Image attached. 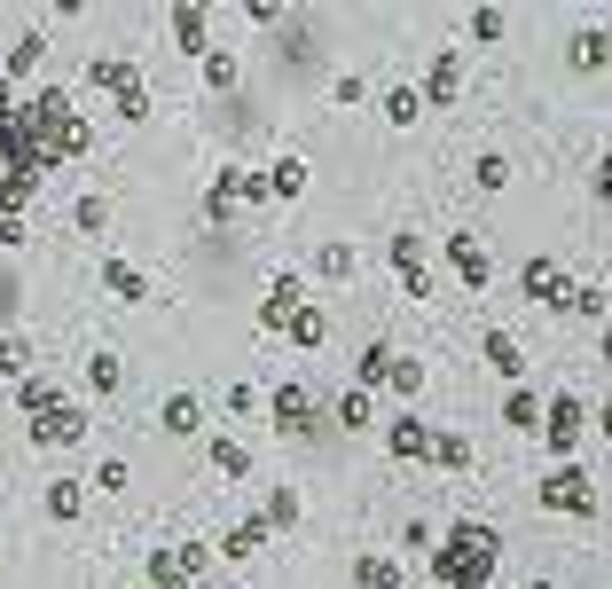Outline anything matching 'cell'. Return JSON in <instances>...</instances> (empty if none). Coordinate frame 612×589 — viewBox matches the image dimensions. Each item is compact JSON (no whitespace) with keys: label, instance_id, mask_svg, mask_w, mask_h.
Returning a JSON list of instances; mask_svg holds the SVG:
<instances>
[{"label":"cell","instance_id":"cell-9","mask_svg":"<svg viewBox=\"0 0 612 589\" xmlns=\"http://www.w3.org/2000/svg\"><path fill=\"white\" fill-rule=\"evenodd\" d=\"M32 441H40V448H79V441H86V416L55 401L48 416H32Z\"/></svg>","mask_w":612,"mask_h":589},{"label":"cell","instance_id":"cell-45","mask_svg":"<svg viewBox=\"0 0 612 589\" xmlns=\"http://www.w3.org/2000/svg\"><path fill=\"white\" fill-rule=\"evenodd\" d=\"M228 189H236V205H259V197H268V182H259V174H228Z\"/></svg>","mask_w":612,"mask_h":589},{"label":"cell","instance_id":"cell-10","mask_svg":"<svg viewBox=\"0 0 612 589\" xmlns=\"http://www.w3.org/2000/svg\"><path fill=\"white\" fill-rule=\"evenodd\" d=\"M456 95H464V55H432V71H424L416 103H456Z\"/></svg>","mask_w":612,"mask_h":589},{"label":"cell","instance_id":"cell-8","mask_svg":"<svg viewBox=\"0 0 612 589\" xmlns=\"http://www.w3.org/2000/svg\"><path fill=\"white\" fill-rule=\"evenodd\" d=\"M385 251H393V276H401V291H408V299H432V268H424V244H416V236H393Z\"/></svg>","mask_w":612,"mask_h":589},{"label":"cell","instance_id":"cell-12","mask_svg":"<svg viewBox=\"0 0 612 589\" xmlns=\"http://www.w3.org/2000/svg\"><path fill=\"white\" fill-rule=\"evenodd\" d=\"M103 291L126 299V307H149V276H142L134 260H103Z\"/></svg>","mask_w":612,"mask_h":589},{"label":"cell","instance_id":"cell-11","mask_svg":"<svg viewBox=\"0 0 612 589\" xmlns=\"http://www.w3.org/2000/svg\"><path fill=\"white\" fill-rule=\"evenodd\" d=\"M307 307V291H299V276H276L268 283V307H259V322H268V330H291V314Z\"/></svg>","mask_w":612,"mask_h":589},{"label":"cell","instance_id":"cell-37","mask_svg":"<svg viewBox=\"0 0 612 589\" xmlns=\"http://www.w3.org/2000/svg\"><path fill=\"white\" fill-rule=\"evenodd\" d=\"M566 314H589V322H604V291H597V283H573V291H566Z\"/></svg>","mask_w":612,"mask_h":589},{"label":"cell","instance_id":"cell-19","mask_svg":"<svg viewBox=\"0 0 612 589\" xmlns=\"http://www.w3.org/2000/svg\"><path fill=\"white\" fill-rule=\"evenodd\" d=\"M502 425H510V433H542V393L510 385V401H502Z\"/></svg>","mask_w":612,"mask_h":589},{"label":"cell","instance_id":"cell-6","mask_svg":"<svg viewBox=\"0 0 612 589\" xmlns=\"http://www.w3.org/2000/svg\"><path fill=\"white\" fill-rule=\"evenodd\" d=\"M448 268H456V283L487 291V283H495V251H487L479 236H464V228H456V236H448Z\"/></svg>","mask_w":612,"mask_h":589},{"label":"cell","instance_id":"cell-5","mask_svg":"<svg viewBox=\"0 0 612 589\" xmlns=\"http://www.w3.org/2000/svg\"><path fill=\"white\" fill-rule=\"evenodd\" d=\"M268 416H276V433H283V441H299V433H314V425H322V409L307 401V385H299V378L268 393Z\"/></svg>","mask_w":612,"mask_h":589},{"label":"cell","instance_id":"cell-39","mask_svg":"<svg viewBox=\"0 0 612 589\" xmlns=\"http://www.w3.org/2000/svg\"><path fill=\"white\" fill-rule=\"evenodd\" d=\"M0 378H32V347L24 339H0Z\"/></svg>","mask_w":612,"mask_h":589},{"label":"cell","instance_id":"cell-31","mask_svg":"<svg viewBox=\"0 0 612 589\" xmlns=\"http://www.w3.org/2000/svg\"><path fill=\"white\" fill-rule=\"evenodd\" d=\"M205 32H212V17H205V9H173V40H181V48H197V55H205Z\"/></svg>","mask_w":612,"mask_h":589},{"label":"cell","instance_id":"cell-35","mask_svg":"<svg viewBox=\"0 0 612 589\" xmlns=\"http://www.w3.org/2000/svg\"><path fill=\"white\" fill-rule=\"evenodd\" d=\"M149 589H197V581L181 574V558H173V550H157V558H149Z\"/></svg>","mask_w":612,"mask_h":589},{"label":"cell","instance_id":"cell-46","mask_svg":"<svg viewBox=\"0 0 612 589\" xmlns=\"http://www.w3.org/2000/svg\"><path fill=\"white\" fill-rule=\"evenodd\" d=\"M173 558H181V574H189V581H197V574L212 566V550H205V542H181V550H173Z\"/></svg>","mask_w":612,"mask_h":589},{"label":"cell","instance_id":"cell-22","mask_svg":"<svg viewBox=\"0 0 612 589\" xmlns=\"http://www.w3.org/2000/svg\"><path fill=\"white\" fill-rule=\"evenodd\" d=\"M393 354H401L393 339H370V347H362V362H354V385H362V393H370V385H385V370H393Z\"/></svg>","mask_w":612,"mask_h":589},{"label":"cell","instance_id":"cell-3","mask_svg":"<svg viewBox=\"0 0 612 589\" xmlns=\"http://www.w3.org/2000/svg\"><path fill=\"white\" fill-rule=\"evenodd\" d=\"M542 512H566V519H589V512H597V479H589L581 464H558V472L542 479Z\"/></svg>","mask_w":612,"mask_h":589},{"label":"cell","instance_id":"cell-40","mask_svg":"<svg viewBox=\"0 0 612 589\" xmlns=\"http://www.w3.org/2000/svg\"><path fill=\"white\" fill-rule=\"evenodd\" d=\"M322 276L345 283V276H354V251H345V244H322Z\"/></svg>","mask_w":612,"mask_h":589},{"label":"cell","instance_id":"cell-28","mask_svg":"<svg viewBox=\"0 0 612 589\" xmlns=\"http://www.w3.org/2000/svg\"><path fill=\"white\" fill-rule=\"evenodd\" d=\"M126 385V362L118 354H86V393H118Z\"/></svg>","mask_w":612,"mask_h":589},{"label":"cell","instance_id":"cell-47","mask_svg":"<svg viewBox=\"0 0 612 589\" xmlns=\"http://www.w3.org/2000/svg\"><path fill=\"white\" fill-rule=\"evenodd\" d=\"M589 189H597V197H604V205H612V149H604V157H597V182H589Z\"/></svg>","mask_w":612,"mask_h":589},{"label":"cell","instance_id":"cell-23","mask_svg":"<svg viewBox=\"0 0 612 589\" xmlns=\"http://www.w3.org/2000/svg\"><path fill=\"white\" fill-rule=\"evenodd\" d=\"M283 339H291L299 354H314V347L330 339V314H322V307H299V314H291V330H283Z\"/></svg>","mask_w":612,"mask_h":589},{"label":"cell","instance_id":"cell-18","mask_svg":"<svg viewBox=\"0 0 612 589\" xmlns=\"http://www.w3.org/2000/svg\"><path fill=\"white\" fill-rule=\"evenodd\" d=\"M487 370H495V378H510V385L527 378V354H518L510 330H487Z\"/></svg>","mask_w":612,"mask_h":589},{"label":"cell","instance_id":"cell-51","mask_svg":"<svg viewBox=\"0 0 612 589\" xmlns=\"http://www.w3.org/2000/svg\"><path fill=\"white\" fill-rule=\"evenodd\" d=\"M604 322H612V291H604Z\"/></svg>","mask_w":612,"mask_h":589},{"label":"cell","instance_id":"cell-25","mask_svg":"<svg viewBox=\"0 0 612 589\" xmlns=\"http://www.w3.org/2000/svg\"><path fill=\"white\" fill-rule=\"evenodd\" d=\"M212 472H228V479H251V448H243L236 433H212Z\"/></svg>","mask_w":612,"mask_h":589},{"label":"cell","instance_id":"cell-41","mask_svg":"<svg viewBox=\"0 0 612 589\" xmlns=\"http://www.w3.org/2000/svg\"><path fill=\"white\" fill-rule=\"evenodd\" d=\"M502 32H510L502 9H471V40H502Z\"/></svg>","mask_w":612,"mask_h":589},{"label":"cell","instance_id":"cell-29","mask_svg":"<svg viewBox=\"0 0 612 589\" xmlns=\"http://www.w3.org/2000/svg\"><path fill=\"white\" fill-rule=\"evenodd\" d=\"M385 385H393L401 401H416V393H424V362H416V354H393V370H385Z\"/></svg>","mask_w":612,"mask_h":589},{"label":"cell","instance_id":"cell-13","mask_svg":"<svg viewBox=\"0 0 612 589\" xmlns=\"http://www.w3.org/2000/svg\"><path fill=\"white\" fill-rule=\"evenodd\" d=\"M385 448H393V456H432V433H424L416 409H401L393 425H385Z\"/></svg>","mask_w":612,"mask_h":589},{"label":"cell","instance_id":"cell-27","mask_svg":"<svg viewBox=\"0 0 612 589\" xmlns=\"http://www.w3.org/2000/svg\"><path fill=\"white\" fill-rule=\"evenodd\" d=\"M259 542H268V527H259V519H236V527L220 535V550H212V558H251Z\"/></svg>","mask_w":612,"mask_h":589},{"label":"cell","instance_id":"cell-2","mask_svg":"<svg viewBox=\"0 0 612 589\" xmlns=\"http://www.w3.org/2000/svg\"><path fill=\"white\" fill-rule=\"evenodd\" d=\"M86 87L118 95V118H126V126H142V118H149V87H142V71H134L126 55H95V63H86Z\"/></svg>","mask_w":612,"mask_h":589},{"label":"cell","instance_id":"cell-36","mask_svg":"<svg viewBox=\"0 0 612 589\" xmlns=\"http://www.w3.org/2000/svg\"><path fill=\"white\" fill-rule=\"evenodd\" d=\"M416 118H424L416 87H393V95H385V126H416Z\"/></svg>","mask_w":612,"mask_h":589},{"label":"cell","instance_id":"cell-26","mask_svg":"<svg viewBox=\"0 0 612 589\" xmlns=\"http://www.w3.org/2000/svg\"><path fill=\"white\" fill-rule=\"evenodd\" d=\"M71 228H79V236H103V228H111V197H103V189H86V197L71 205Z\"/></svg>","mask_w":612,"mask_h":589},{"label":"cell","instance_id":"cell-38","mask_svg":"<svg viewBox=\"0 0 612 589\" xmlns=\"http://www.w3.org/2000/svg\"><path fill=\"white\" fill-rule=\"evenodd\" d=\"M471 182H479V189H487V197H495V189H502V182H510V157H495V149H487V157H479V165H471Z\"/></svg>","mask_w":612,"mask_h":589},{"label":"cell","instance_id":"cell-44","mask_svg":"<svg viewBox=\"0 0 612 589\" xmlns=\"http://www.w3.org/2000/svg\"><path fill=\"white\" fill-rule=\"evenodd\" d=\"M126 479H134V472H126V456H103V464H95V487H103V495H118Z\"/></svg>","mask_w":612,"mask_h":589},{"label":"cell","instance_id":"cell-30","mask_svg":"<svg viewBox=\"0 0 612 589\" xmlns=\"http://www.w3.org/2000/svg\"><path fill=\"white\" fill-rule=\"evenodd\" d=\"M17 401H24V416H48V409H55L63 393H55V385H48V378L32 370V378H17Z\"/></svg>","mask_w":612,"mask_h":589},{"label":"cell","instance_id":"cell-34","mask_svg":"<svg viewBox=\"0 0 612 589\" xmlns=\"http://www.w3.org/2000/svg\"><path fill=\"white\" fill-rule=\"evenodd\" d=\"M432 464L464 472V464H471V441H464V433H432Z\"/></svg>","mask_w":612,"mask_h":589},{"label":"cell","instance_id":"cell-42","mask_svg":"<svg viewBox=\"0 0 612 589\" xmlns=\"http://www.w3.org/2000/svg\"><path fill=\"white\" fill-rule=\"evenodd\" d=\"M228 213H236V189H228V174H220V182L205 189V220H228Z\"/></svg>","mask_w":612,"mask_h":589},{"label":"cell","instance_id":"cell-33","mask_svg":"<svg viewBox=\"0 0 612 589\" xmlns=\"http://www.w3.org/2000/svg\"><path fill=\"white\" fill-rule=\"evenodd\" d=\"M205 87H212V95L236 87V55H228V48H205Z\"/></svg>","mask_w":612,"mask_h":589},{"label":"cell","instance_id":"cell-16","mask_svg":"<svg viewBox=\"0 0 612 589\" xmlns=\"http://www.w3.org/2000/svg\"><path fill=\"white\" fill-rule=\"evenodd\" d=\"M165 433H173V441L205 433V401H197V393H165Z\"/></svg>","mask_w":612,"mask_h":589},{"label":"cell","instance_id":"cell-43","mask_svg":"<svg viewBox=\"0 0 612 589\" xmlns=\"http://www.w3.org/2000/svg\"><path fill=\"white\" fill-rule=\"evenodd\" d=\"M220 409H228V416H251V409H259V385H243V378H236V385L220 393Z\"/></svg>","mask_w":612,"mask_h":589},{"label":"cell","instance_id":"cell-20","mask_svg":"<svg viewBox=\"0 0 612 589\" xmlns=\"http://www.w3.org/2000/svg\"><path fill=\"white\" fill-rule=\"evenodd\" d=\"M40 63H48V40H40V32H24V40L9 48V63H0V79H9V87H17V79H32Z\"/></svg>","mask_w":612,"mask_h":589},{"label":"cell","instance_id":"cell-49","mask_svg":"<svg viewBox=\"0 0 612 589\" xmlns=\"http://www.w3.org/2000/svg\"><path fill=\"white\" fill-rule=\"evenodd\" d=\"M604 370H612V322H604Z\"/></svg>","mask_w":612,"mask_h":589},{"label":"cell","instance_id":"cell-48","mask_svg":"<svg viewBox=\"0 0 612 589\" xmlns=\"http://www.w3.org/2000/svg\"><path fill=\"white\" fill-rule=\"evenodd\" d=\"M597 433H604V441H612V401H604V409H597Z\"/></svg>","mask_w":612,"mask_h":589},{"label":"cell","instance_id":"cell-15","mask_svg":"<svg viewBox=\"0 0 612 589\" xmlns=\"http://www.w3.org/2000/svg\"><path fill=\"white\" fill-rule=\"evenodd\" d=\"M330 416H338V433H370V425H377V401H370V393H362V385H345V393H338V409H330Z\"/></svg>","mask_w":612,"mask_h":589},{"label":"cell","instance_id":"cell-7","mask_svg":"<svg viewBox=\"0 0 612 589\" xmlns=\"http://www.w3.org/2000/svg\"><path fill=\"white\" fill-rule=\"evenodd\" d=\"M518 291H527V307H566L573 276H566L558 260H527V268H518Z\"/></svg>","mask_w":612,"mask_h":589},{"label":"cell","instance_id":"cell-24","mask_svg":"<svg viewBox=\"0 0 612 589\" xmlns=\"http://www.w3.org/2000/svg\"><path fill=\"white\" fill-rule=\"evenodd\" d=\"M259 182H268V197H291V205H299L314 174H307V157H283V165H276V174H259Z\"/></svg>","mask_w":612,"mask_h":589},{"label":"cell","instance_id":"cell-32","mask_svg":"<svg viewBox=\"0 0 612 589\" xmlns=\"http://www.w3.org/2000/svg\"><path fill=\"white\" fill-rule=\"evenodd\" d=\"M48 512H55V519H79V512H86V487H79V479H55V487H48Z\"/></svg>","mask_w":612,"mask_h":589},{"label":"cell","instance_id":"cell-4","mask_svg":"<svg viewBox=\"0 0 612 589\" xmlns=\"http://www.w3.org/2000/svg\"><path fill=\"white\" fill-rule=\"evenodd\" d=\"M581 425H589V401H581V393H550V401H542V441H550V456H573Z\"/></svg>","mask_w":612,"mask_h":589},{"label":"cell","instance_id":"cell-50","mask_svg":"<svg viewBox=\"0 0 612 589\" xmlns=\"http://www.w3.org/2000/svg\"><path fill=\"white\" fill-rule=\"evenodd\" d=\"M527 589H558V581H550V574H535V581H527Z\"/></svg>","mask_w":612,"mask_h":589},{"label":"cell","instance_id":"cell-14","mask_svg":"<svg viewBox=\"0 0 612 589\" xmlns=\"http://www.w3.org/2000/svg\"><path fill=\"white\" fill-rule=\"evenodd\" d=\"M354 589H408V566H401V558H370V550H362V558H354Z\"/></svg>","mask_w":612,"mask_h":589},{"label":"cell","instance_id":"cell-1","mask_svg":"<svg viewBox=\"0 0 612 589\" xmlns=\"http://www.w3.org/2000/svg\"><path fill=\"white\" fill-rule=\"evenodd\" d=\"M495 566H502V535L487 519H456L432 550V581L440 589H495Z\"/></svg>","mask_w":612,"mask_h":589},{"label":"cell","instance_id":"cell-17","mask_svg":"<svg viewBox=\"0 0 612 589\" xmlns=\"http://www.w3.org/2000/svg\"><path fill=\"white\" fill-rule=\"evenodd\" d=\"M566 63H573V71H604V63H612V32H573V40H566Z\"/></svg>","mask_w":612,"mask_h":589},{"label":"cell","instance_id":"cell-21","mask_svg":"<svg viewBox=\"0 0 612 589\" xmlns=\"http://www.w3.org/2000/svg\"><path fill=\"white\" fill-rule=\"evenodd\" d=\"M251 519H259V527H268V535H291V527H299V495H291V487H276V495H268V503H259V512H251Z\"/></svg>","mask_w":612,"mask_h":589}]
</instances>
